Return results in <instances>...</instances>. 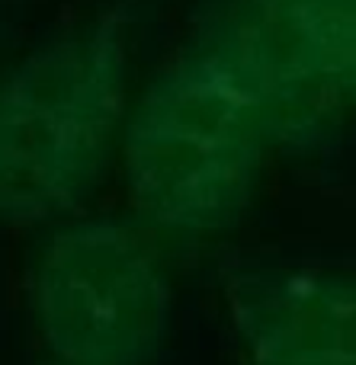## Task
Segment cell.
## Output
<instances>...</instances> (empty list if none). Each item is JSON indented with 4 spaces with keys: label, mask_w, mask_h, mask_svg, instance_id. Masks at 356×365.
Listing matches in <instances>:
<instances>
[{
    "label": "cell",
    "mask_w": 356,
    "mask_h": 365,
    "mask_svg": "<svg viewBox=\"0 0 356 365\" xmlns=\"http://www.w3.org/2000/svg\"><path fill=\"white\" fill-rule=\"evenodd\" d=\"M126 96V29L100 16L32 51L0 83V215L68 212L100 180Z\"/></svg>",
    "instance_id": "1"
},
{
    "label": "cell",
    "mask_w": 356,
    "mask_h": 365,
    "mask_svg": "<svg viewBox=\"0 0 356 365\" xmlns=\"http://www.w3.org/2000/svg\"><path fill=\"white\" fill-rule=\"evenodd\" d=\"M254 81L241 58L196 51L154 81L126 138L128 182L161 225H209L244 182Z\"/></svg>",
    "instance_id": "2"
},
{
    "label": "cell",
    "mask_w": 356,
    "mask_h": 365,
    "mask_svg": "<svg viewBox=\"0 0 356 365\" xmlns=\"http://www.w3.org/2000/svg\"><path fill=\"white\" fill-rule=\"evenodd\" d=\"M36 314L51 365H145L164 334L167 285L126 225H77L45 250Z\"/></svg>",
    "instance_id": "3"
}]
</instances>
